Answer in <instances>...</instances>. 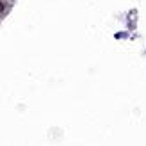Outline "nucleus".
<instances>
[]
</instances>
